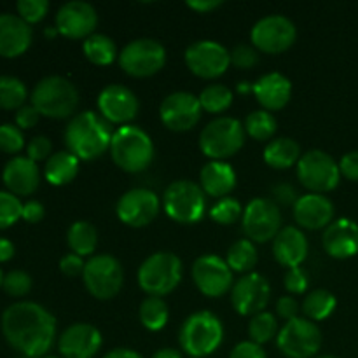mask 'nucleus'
I'll return each mask as SVG.
<instances>
[{
  "instance_id": "nucleus-1",
  "label": "nucleus",
  "mask_w": 358,
  "mask_h": 358,
  "mask_svg": "<svg viewBox=\"0 0 358 358\" xmlns=\"http://www.w3.org/2000/svg\"><path fill=\"white\" fill-rule=\"evenodd\" d=\"M0 329L3 339L20 357H48L56 341V318L44 306L31 301H20L6 308Z\"/></svg>"
},
{
  "instance_id": "nucleus-2",
  "label": "nucleus",
  "mask_w": 358,
  "mask_h": 358,
  "mask_svg": "<svg viewBox=\"0 0 358 358\" xmlns=\"http://www.w3.org/2000/svg\"><path fill=\"white\" fill-rule=\"evenodd\" d=\"M110 124L93 110H84L73 115L65 128V143L69 152L79 161H93L110 150Z\"/></svg>"
},
{
  "instance_id": "nucleus-3",
  "label": "nucleus",
  "mask_w": 358,
  "mask_h": 358,
  "mask_svg": "<svg viewBox=\"0 0 358 358\" xmlns=\"http://www.w3.org/2000/svg\"><path fill=\"white\" fill-rule=\"evenodd\" d=\"M110 156L115 166L126 173H140L152 163L154 142L149 133L138 126H119L112 135Z\"/></svg>"
},
{
  "instance_id": "nucleus-4",
  "label": "nucleus",
  "mask_w": 358,
  "mask_h": 358,
  "mask_svg": "<svg viewBox=\"0 0 358 358\" xmlns=\"http://www.w3.org/2000/svg\"><path fill=\"white\" fill-rule=\"evenodd\" d=\"M224 341V325L212 311L189 315L178 331V343L185 355L206 358L215 353Z\"/></svg>"
},
{
  "instance_id": "nucleus-5",
  "label": "nucleus",
  "mask_w": 358,
  "mask_h": 358,
  "mask_svg": "<svg viewBox=\"0 0 358 358\" xmlns=\"http://www.w3.org/2000/svg\"><path fill=\"white\" fill-rule=\"evenodd\" d=\"M30 100L44 117L66 119L73 117L79 105V91L72 80L62 76H49L35 84Z\"/></svg>"
},
{
  "instance_id": "nucleus-6",
  "label": "nucleus",
  "mask_w": 358,
  "mask_h": 358,
  "mask_svg": "<svg viewBox=\"0 0 358 358\" xmlns=\"http://www.w3.org/2000/svg\"><path fill=\"white\" fill-rule=\"evenodd\" d=\"M138 285L147 296L164 297L182 282V261L173 252H156L140 264Z\"/></svg>"
},
{
  "instance_id": "nucleus-7",
  "label": "nucleus",
  "mask_w": 358,
  "mask_h": 358,
  "mask_svg": "<svg viewBox=\"0 0 358 358\" xmlns=\"http://www.w3.org/2000/svg\"><path fill=\"white\" fill-rule=\"evenodd\" d=\"M247 133L243 122L234 117H217L199 133V149L208 159L226 161L236 156L243 147Z\"/></svg>"
},
{
  "instance_id": "nucleus-8",
  "label": "nucleus",
  "mask_w": 358,
  "mask_h": 358,
  "mask_svg": "<svg viewBox=\"0 0 358 358\" xmlns=\"http://www.w3.org/2000/svg\"><path fill=\"white\" fill-rule=\"evenodd\" d=\"M163 208L178 224H196L206 210V194L191 180H175L163 194Z\"/></svg>"
},
{
  "instance_id": "nucleus-9",
  "label": "nucleus",
  "mask_w": 358,
  "mask_h": 358,
  "mask_svg": "<svg viewBox=\"0 0 358 358\" xmlns=\"http://www.w3.org/2000/svg\"><path fill=\"white\" fill-rule=\"evenodd\" d=\"M297 180L313 194L334 191L341 182L339 163L325 150L313 149L301 156L296 166Z\"/></svg>"
},
{
  "instance_id": "nucleus-10",
  "label": "nucleus",
  "mask_w": 358,
  "mask_h": 358,
  "mask_svg": "<svg viewBox=\"0 0 358 358\" xmlns=\"http://www.w3.org/2000/svg\"><path fill=\"white\" fill-rule=\"evenodd\" d=\"M117 62L129 77L145 79L166 65V49L156 38H135L121 49Z\"/></svg>"
},
{
  "instance_id": "nucleus-11",
  "label": "nucleus",
  "mask_w": 358,
  "mask_h": 358,
  "mask_svg": "<svg viewBox=\"0 0 358 358\" xmlns=\"http://www.w3.org/2000/svg\"><path fill=\"white\" fill-rule=\"evenodd\" d=\"M83 282L91 297L98 301L114 299L124 283L122 266L114 255L100 254L86 261L83 273Z\"/></svg>"
},
{
  "instance_id": "nucleus-12",
  "label": "nucleus",
  "mask_w": 358,
  "mask_h": 358,
  "mask_svg": "<svg viewBox=\"0 0 358 358\" xmlns=\"http://www.w3.org/2000/svg\"><path fill=\"white\" fill-rule=\"evenodd\" d=\"M276 346L285 358H315L322 348V331L315 322L297 317L280 329Z\"/></svg>"
},
{
  "instance_id": "nucleus-13",
  "label": "nucleus",
  "mask_w": 358,
  "mask_h": 358,
  "mask_svg": "<svg viewBox=\"0 0 358 358\" xmlns=\"http://www.w3.org/2000/svg\"><path fill=\"white\" fill-rule=\"evenodd\" d=\"M297 38V28L283 14H269L261 17L250 30V42L259 52L280 55L294 45Z\"/></svg>"
},
{
  "instance_id": "nucleus-14",
  "label": "nucleus",
  "mask_w": 358,
  "mask_h": 358,
  "mask_svg": "<svg viewBox=\"0 0 358 358\" xmlns=\"http://www.w3.org/2000/svg\"><path fill=\"white\" fill-rule=\"evenodd\" d=\"M241 226L247 240L268 243L282 231V213L278 205L269 198H255L243 208Z\"/></svg>"
},
{
  "instance_id": "nucleus-15",
  "label": "nucleus",
  "mask_w": 358,
  "mask_h": 358,
  "mask_svg": "<svg viewBox=\"0 0 358 358\" xmlns=\"http://www.w3.org/2000/svg\"><path fill=\"white\" fill-rule=\"evenodd\" d=\"M191 275L196 289L210 299L222 297L224 294L231 292L234 285V273L227 266L226 259L215 254H206L196 259Z\"/></svg>"
},
{
  "instance_id": "nucleus-16",
  "label": "nucleus",
  "mask_w": 358,
  "mask_h": 358,
  "mask_svg": "<svg viewBox=\"0 0 358 358\" xmlns=\"http://www.w3.org/2000/svg\"><path fill=\"white\" fill-rule=\"evenodd\" d=\"M185 66L199 79H217L231 66V51L215 41H198L185 49Z\"/></svg>"
},
{
  "instance_id": "nucleus-17",
  "label": "nucleus",
  "mask_w": 358,
  "mask_h": 358,
  "mask_svg": "<svg viewBox=\"0 0 358 358\" xmlns=\"http://www.w3.org/2000/svg\"><path fill=\"white\" fill-rule=\"evenodd\" d=\"M271 297V285L261 273H248L236 280L231 289V304L241 317H254L266 311Z\"/></svg>"
},
{
  "instance_id": "nucleus-18",
  "label": "nucleus",
  "mask_w": 358,
  "mask_h": 358,
  "mask_svg": "<svg viewBox=\"0 0 358 358\" xmlns=\"http://www.w3.org/2000/svg\"><path fill=\"white\" fill-rule=\"evenodd\" d=\"M203 114L201 103L196 94L189 91H175L168 94L159 107V119L170 131L184 133L194 128Z\"/></svg>"
},
{
  "instance_id": "nucleus-19",
  "label": "nucleus",
  "mask_w": 358,
  "mask_h": 358,
  "mask_svg": "<svg viewBox=\"0 0 358 358\" xmlns=\"http://www.w3.org/2000/svg\"><path fill=\"white\" fill-rule=\"evenodd\" d=\"M161 210V199L145 187L129 189L119 198L115 213L122 224L129 227H145L152 222Z\"/></svg>"
},
{
  "instance_id": "nucleus-20",
  "label": "nucleus",
  "mask_w": 358,
  "mask_h": 358,
  "mask_svg": "<svg viewBox=\"0 0 358 358\" xmlns=\"http://www.w3.org/2000/svg\"><path fill=\"white\" fill-rule=\"evenodd\" d=\"M98 24V14L91 3L83 0H72L63 3L56 13L55 28L59 35L72 41H86L94 34Z\"/></svg>"
},
{
  "instance_id": "nucleus-21",
  "label": "nucleus",
  "mask_w": 358,
  "mask_h": 358,
  "mask_svg": "<svg viewBox=\"0 0 358 358\" xmlns=\"http://www.w3.org/2000/svg\"><path fill=\"white\" fill-rule=\"evenodd\" d=\"M98 110L108 124L126 126L138 114V98L129 87L108 84L98 94Z\"/></svg>"
},
{
  "instance_id": "nucleus-22",
  "label": "nucleus",
  "mask_w": 358,
  "mask_h": 358,
  "mask_svg": "<svg viewBox=\"0 0 358 358\" xmlns=\"http://www.w3.org/2000/svg\"><path fill=\"white\" fill-rule=\"evenodd\" d=\"M103 338L94 325L73 324L58 338V352L62 358H94L101 350Z\"/></svg>"
},
{
  "instance_id": "nucleus-23",
  "label": "nucleus",
  "mask_w": 358,
  "mask_h": 358,
  "mask_svg": "<svg viewBox=\"0 0 358 358\" xmlns=\"http://www.w3.org/2000/svg\"><path fill=\"white\" fill-rule=\"evenodd\" d=\"M334 203L325 194H308L299 196L296 205L292 206L294 220L299 229L318 231L325 229L334 222Z\"/></svg>"
},
{
  "instance_id": "nucleus-24",
  "label": "nucleus",
  "mask_w": 358,
  "mask_h": 358,
  "mask_svg": "<svg viewBox=\"0 0 358 358\" xmlns=\"http://www.w3.org/2000/svg\"><path fill=\"white\" fill-rule=\"evenodd\" d=\"M2 182L14 196H30L41 184V170L30 157L14 156L3 166Z\"/></svg>"
},
{
  "instance_id": "nucleus-25",
  "label": "nucleus",
  "mask_w": 358,
  "mask_h": 358,
  "mask_svg": "<svg viewBox=\"0 0 358 358\" xmlns=\"http://www.w3.org/2000/svg\"><path fill=\"white\" fill-rule=\"evenodd\" d=\"M34 41V31L17 14H0V56L17 58L24 55Z\"/></svg>"
},
{
  "instance_id": "nucleus-26",
  "label": "nucleus",
  "mask_w": 358,
  "mask_h": 358,
  "mask_svg": "<svg viewBox=\"0 0 358 358\" xmlns=\"http://www.w3.org/2000/svg\"><path fill=\"white\" fill-rule=\"evenodd\" d=\"M322 245L331 257H353L358 254V224L352 219H336L324 229Z\"/></svg>"
},
{
  "instance_id": "nucleus-27",
  "label": "nucleus",
  "mask_w": 358,
  "mask_h": 358,
  "mask_svg": "<svg viewBox=\"0 0 358 358\" xmlns=\"http://www.w3.org/2000/svg\"><path fill=\"white\" fill-rule=\"evenodd\" d=\"M310 243L303 229L296 226L282 227L276 238L273 240V255L278 264L285 266L287 269L301 268L308 257Z\"/></svg>"
},
{
  "instance_id": "nucleus-28",
  "label": "nucleus",
  "mask_w": 358,
  "mask_h": 358,
  "mask_svg": "<svg viewBox=\"0 0 358 358\" xmlns=\"http://www.w3.org/2000/svg\"><path fill=\"white\" fill-rule=\"evenodd\" d=\"M254 96L257 98L262 110L276 112L287 107L292 98V83L280 72H269L254 83Z\"/></svg>"
},
{
  "instance_id": "nucleus-29",
  "label": "nucleus",
  "mask_w": 358,
  "mask_h": 358,
  "mask_svg": "<svg viewBox=\"0 0 358 358\" xmlns=\"http://www.w3.org/2000/svg\"><path fill=\"white\" fill-rule=\"evenodd\" d=\"M199 187L210 198H227L236 187V173L226 161H208L199 171Z\"/></svg>"
},
{
  "instance_id": "nucleus-30",
  "label": "nucleus",
  "mask_w": 358,
  "mask_h": 358,
  "mask_svg": "<svg viewBox=\"0 0 358 358\" xmlns=\"http://www.w3.org/2000/svg\"><path fill=\"white\" fill-rule=\"evenodd\" d=\"M301 147L296 140L280 136L273 138L271 142L266 143L264 147V163L273 170H289V168L297 166L301 159Z\"/></svg>"
},
{
  "instance_id": "nucleus-31",
  "label": "nucleus",
  "mask_w": 358,
  "mask_h": 358,
  "mask_svg": "<svg viewBox=\"0 0 358 358\" xmlns=\"http://www.w3.org/2000/svg\"><path fill=\"white\" fill-rule=\"evenodd\" d=\"M80 161L69 150H59L55 152L44 166V177L51 185L62 187V185L70 184L79 173Z\"/></svg>"
},
{
  "instance_id": "nucleus-32",
  "label": "nucleus",
  "mask_w": 358,
  "mask_h": 358,
  "mask_svg": "<svg viewBox=\"0 0 358 358\" xmlns=\"http://www.w3.org/2000/svg\"><path fill=\"white\" fill-rule=\"evenodd\" d=\"M66 243L72 254L80 257H93L98 247V231L87 220H77L66 231Z\"/></svg>"
},
{
  "instance_id": "nucleus-33",
  "label": "nucleus",
  "mask_w": 358,
  "mask_h": 358,
  "mask_svg": "<svg viewBox=\"0 0 358 358\" xmlns=\"http://www.w3.org/2000/svg\"><path fill=\"white\" fill-rule=\"evenodd\" d=\"M336 306H338V299L334 294L325 289H317L304 297L301 311H303L304 318L317 324V322L327 320L336 311Z\"/></svg>"
},
{
  "instance_id": "nucleus-34",
  "label": "nucleus",
  "mask_w": 358,
  "mask_h": 358,
  "mask_svg": "<svg viewBox=\"0 0 358 358\" xmlns=\"http://www.w3.org/2000/svg\"><path fill=\"white\" fill-rule=\"evenodd\" d=\"M83 52L96 66H107L119 58L115 42L105 34H93L83 41Z\"/></svg>"
},
{
  "instance_id": "nucleus-35",
  "label": "nucleus",
  "mask_w": 358,
  "mask_h": 358,
  "mask_svg": "<svg viewBox=\"0 0 358 358\" xmlns=\"http://www.w3.org/2000/svg\"><path fill=\"white\" fill-rule=\"evenodd\" d=\"M257 248H255L254 241L247 240H238L234 241L229 247L226 255V262L233 273H241V275H248L252 269L257 264Z\"/></svg>"
},
{
  "instance_id": "nucleus-36",
  "label": "nucleus",
  "mask_w": 358,
  "mask_h": 358,
  "mask_svg": "<svg viewBox=\"0 0 358 358\" xmlns=\"http://www.w3.org/2000/svg\"><path fill=\"white\" fill-rule=\"evenodd\" d=\"M138 318L140 324H142L147 331L159 332L161 329L166 327L168 318H170L168 304L164 303L163 297L147 296L138 308Z\"/></svg>"
},
{
  "instance_id": "nucleus-37",
  "label": "nucleus",
  "mask_w": 358,
  "mask_h": 358,
  "mask_svg": "<svg viewBox=\"0 0 358 358\" xmlns=\"http://www.w3.org/2000/svg\"><path fill=\"white\" fill-rule=\"evenodd\" d=\"M243 128L247 136H250L255 142H271L275 138V133L278 129V121L275 115L268 110H255L247 115L243 122Z\"/></svg>"
},
{
  "instance_id": "nucleus-38",
  "label": "nucleus",
  "mask_w": 358,
  "mask_h": 358,
  "mask_svg": "<svg viewBox=\"0 0 358 358\" xmlns=\"http://www.w3.org/2000/svg\"><path fill=\"white\" fill-rule=\"evenodd\" d=\"M28 98L24 83L13 76H0V108L20 110Z\"/></svg>"
},
{
  "instance_id": "nucleus-39",
  "label": "nucleus",
  "mask_w": 358,
  "mask_h": 358,
  "mask_svg": "<svg viewBox=\"0 0 358 358\" xmlns=\"http://www.w3.org/2000/svg\"><path fill=\"white\" fill-rule=\"evenodd\" d=\"M199 103L203 112L208 114H222L233 105V91L224 84H210L199 94Z\"/></svg>"
},
{
  "instance_id": "nucleus-40",
  "label": "nucleus",
  "mask_w": 358,
  "mask_h": 358,
  "mask_svg": "<svg viewBox=\"0 0 358 358\" xmlns=\"http://www.w3.org/2000/svg\"><path fill=\"white\" fill-rule=\"evenodd\" d=\"M278 320L269 311H262V313L254 315L250 318V322H248V336H250V341L259 346L266 345L271 339H275L278 336Z\"/></svg>"
},
{
  "instance_id": "nucleus-41",
  "label": "nucleus",
  "mask_w": 358,
  "mask_h": 358,
  "mask_svg": "<svg viewBox=\"0 0 358 358\" xmlns=\"http://www.w3.org/2000/svg\"><path fill=\"white\" fill-rule=\"evenodd\" d=\"M240 217H243V208H241L240 201L231 196L222 199H217L215 205L210 208V219L213 222L220 224V226H231L236 222Z\"/></svg>"
},
{
  "instance_id": "nucleus-42",
  "label": "nucleus",
  "mask_w": 358,
  "mask_h": 358,
  "mask_svg": "<svg viewBox=\"0 0 358 358\" xmlns=\"http://www.w3.org/2000/svg\"><path fill=\"white\" fill-rule=\"evenodd\" d=\"M23 203L9 191H0V229L14 226L21 219Z\"/></svg>"
},
{
  "instance_id": "nucleus-43",
  "label": "nucleus",
  "mask_w": 358,
  "mask_h": 358,
  "mask_svg": "<svg viewBox=\"0 0 358 358\" xmlns=\"http://www.w3.org/2000/svg\"><path fill=\"white\" fill-rule=\"evenodd\" d=\"M2 289L10 297H24L31 290V276L27 271L14 269L3 276Z\"/></svg>"
},
{
  "instance_id": "nucleus-44",
  "label": "nucleus",
  "mask_w": 358,
  "mask_h": 358,
  "mask_svg": "<svg viewBox=\"0 0 358 358\" xmlns=\"http://www.w3.org/2000/svg\"><path fill=\"white\" fill-rule=\"evenodd\" d=\"M17 16L28 24H35L45 17L49 13L48 0H20L16 3Z\"/></svg>"
},
{
  "instance_id": "nucleus-45",
  "label": "nucleus",
  "mask_w": 358,
  "mask_h": 358,
  "mask_svg": "<svg viewBox=\"0 0 358 358\" xmlns=\"http://www.w3.org/2000/svg\"><path fill=\"white\" fill-rule=\"evenodd\" d=\"M24 147L23 131L16 124H0V150L6 154H17Z\"/></svg>"
},
{
  "instance_id": "nucleus-46",
  "label": "nucleus",
  "mask_w": 358,
  "mask_h": 358,
  "mask_svg": "<svg viewBox=\"0 0 358 358\" xmlns=\"http://www.w3.org/2000/svg\"><path fill=\"white\" fill-rule=\"evenodd\" d=\"M259 51L252 44H238L231 51V65L238 69H252L257 65Z\"/></svg>"
},
{
  "instance_id": "nucleus-47",
  "label": "nucleus",
  "mask_w": 358,
  "mask_h": 358,
  "mask_svg": "<svg viewBox=\"0 0 358 358\" xmlns=\"http://www.w3.org/2000/svg\"><path fill=\"white\" fill-rule=\"evenodd\" d=\"M52 156V143L48 136L38 135L28 142L27 145V157H30L34 163L38 161H48Z\"/></svg>"
},
{
  "instance_id": "nucleus-48",
  "label": "nucleus",
  "mask_w": 358,
  "mask_h": 358,
  "mask_svg": "<svg viewBox=\"0 0 358 358\" xmlns=\"http://www.w3.org/2000/svg\"><path fill=\"white\" fill-rule=\"evenodd\" d=\"M283 283H285V290L289 294H304L308 290V287H310L308 275L301 268L287 269Z\"/></svg>"
},
{
  "instance_id": "nucleus-49",
  "label": "nucleus",
  "mask_w": 358,
  "mask_h": 358,
  "mask_svg": "<svg viewBox=\"0 0 358 358\" xmlns=\"http://www.w3.org/2000/svg\"><path fill=\"white\" fill-rule=\"evenodd\" d=\"M84 268H86V262H84V257L77 254H66L63 255L62 261H59V271L65 276H70V278H76V276H83Z\"/></svg>"
},
{
  "instance_id": "nucleus-50",
  "label": "nucleus",
  "mask_w": 358,
  "mask_h": 358,
  "mask_svg": "<svg viewBox=\"0 0 358 358\" xmlns=\"http://www.w3.org/2000/svg\"><path fill=\"white\" fill-rule=\"evenodd\" d=\"M41 119V114H38L37 108L34 105H23L20 110H16V115H14V121H16L17 128L23 131V129H31Z\"/></svg>"
},
{
  "instance_id": "nucleus-51",
  "label": "nucleus",
  "mask_w": 358,
  "mask_h": 358,
  "mask_svg": "<svg viewBox=\"0 0 358 358\" xmlns=\"http://www.w3.org/2000/svg\"><path fill=\"white\" fill-rule=\"evenodd\" d=\"M229 358H268L266 352L262 350V346L255 345L250 339L248 341H241L231 350Z\"/></svg>"
},
{
  "instance_id": "nucleus-52",
  "label": "nucleus",
  "mask_w": 358,
  "mask_h": 358,
  "mask_svg": "<svg viewBox=\"0 0 358 358\" xmlns=\"http://www.w3.org/2000/svg\"><path fill=\"white\" fill-rule=\"evenodd\" d=\"M299 303L294 299L292 296H282L276 301V315L280 318H283L285 322L294 320V318L299 317Z\"/></svg>"
},
{
  "instance_id": "nucleus-53",
  "label": "nucleus",
  "mask_w": 358,
  "mask_h": 358,
  "mask_svg": "<svg viewBox=\"0 0 358 358\" xmlns=\"http://www.w3.org/2000/svg\"><path fill=\"white\" fill-rule=\"evenodd\" d=\"M273 201L276 203V205H283V206H290V205H296V201L299 199V194H297L296 187L290 184H278L273 187Z\"/></svg>"
},
{
  "instance_id": "nucleus-54",
  "label": "nucleus",
  "mask_w": 358,
  "mask_h": 358,
  "mask_svg": "<svg viewBox=\"0 0 358 358\" xmlns=\"http://www.w3.org/2000/svg\"><path fill=\"white\" fill-rule=\"evenodd\" d=\"M339 171L341 177H345L350 182H358V150L345 154L339 161Z\"/></svg>"
},
{
  "instance_id": "nucleus-55",
  "label": "nucleus",
  "mask_w": 358,
  "mask_h": 358,
  "mask_svg": "<svg viewBox=\"0 0 358 358\" xmlns=\"http://www.w3.org/2000/svg\"><path fill=\"white\" fill-rule=\"evenodd\" d=\"M44 215H45V210L41 201L31 199V201L23 203V213H21V219L27 220L28 224L41 222V220L44 219Z\"/></svg>"
},
{
  "instance_id": "nucleus-56",
  "label": "nucleus",
  "mask_w": 358,
  "mask_h": 358,
  "mask_svg": "<svg viewBox=\"0 0 358 358\" xmlns=\"http://www.w3.org/2000/svg\"><path fill=\"white\" fill-rule=\"evenodd\" d=\"M220 6H222L220 0H189L187 2L189 9H192L194 13L199 14H208L212 13V10L219 9Z\"/></svg>"
},
{
  "instance_id": "nucleus-57",
  "label": "nucleus",
  "mask_w": 358,
  "mask_h": 358,
  "mask_svg": "<svg viewBox=\"0 0 358 358\" xmlns=\"http://www.w3.org/2000/svg\"><path fill=\"white\" fill-rule=\"evenodd\" d=\"M14 252H16V248H14L13 241L7 240V238H0V264L10 261L14 257Z\"/></svg>"
},
{
  "instance_id": "nucleus-58",
  "label": "nucleus",
  "mask_w": 358,
  "mask_h": 358,
  "mask_svg": "<svg viewBox=\"0 0 358 358\" xmlns=\"http://www.w3.org/2000/svg\"><path fill=\"white\" fill-rule=\"evenodd\" d=\"M103 358H143L138 352L131 348H114L107 353Z\"/></svg>"
},
{
  "instance_id": "nucleus-59",
  "label": "nucleus",
  "mask_w": 358,
  "mask_h": 358,
  "mask_svg": "<svg viewBox=\"0 0 358 358\" xmlns=\"http://www.w3.org/2000/svg\"><path fill=\"white\" fill-rule=\"evenodd\" d=\"M152 358H184L182 353L175 348H161L154 353Z\"/></svg>"
},
{
  "instance_id": "nucleus-60",
  "label": "nucleus",
  "mask_w": 358,
  "mask_h": 358,
  "mask_svg": "<svg viewBox=\"0 0 358 358\" xmlns=\"http://www.w3.org/2000/svg\"><path fill=\"white\" fill-rule=\"evenodd\" d=\"M236 91H238V93H241V94H248V93H254V84L247 83V80H241V83H240V84H238Z\"/></svg>"
},
{
  "instance_id": "nucleus-61",
  "label": "nucleus",
  "mask_w": 358,
  "mask_h": 358,
  "mask_svg": "<svg viewBox=\"0 0 358 358\" xmlns=\"http://www.w3.org/2000/svg\"><path fill=\"white\" fill-rule=\"evenodd\" d=\"M3 276H6V275H3L2 269H0V287H2V283H3Z\"/></svg>"
},
{
  "instance_id": "nucleus-62",
  "label": "nucleus",
  "mask_w": 358,
  "mask_h": 358,
  "mask_svg": "<svg viewBox=\"0 0 358 358\" xmlns=\"http://www.w3.org/2000/svg\"><path fill=\"white\" fill-rule=\"evenodd\" d=\"M315 358H338V357H332V355H320V357H315Z\"/></svg>"
},
{
  "instance_id": "nucleus-63",
  "label": "nucleus",
  "mask_w": 358,
  "mask_h": 358,
  "mask_svg": "<svg viewBox=\"0 0 358 358\" xmlns=\"http://www.w3.org/2000/svg\"><path fill=\"white\" fill-rule=\"evenodd\" d=\"M44 358H62V357H52V355H48V357H44Z\"/></svg>"
},
{
  "instance_id": "nucleus-64",
  "label": "nucleus",
  "mask_w": 358,
  "mask_h": 358,
  "mask_svg": "<svg viewBox=\"0 0 358 358\" xmlns=\"http://www.w3.org/2000/svg\"><path fill=\"white\" fill-rule=\"evenodd\" d=\"M17 358H27V357H17Z\"/></svg>"
}]
</instances>
